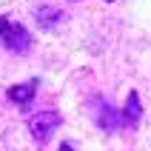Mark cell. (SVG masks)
Masks as SVG:
<instances>
[{
	"instance_id": "cell-1",
	"label": "cell",
	"mask_w": 151,
	"mask_h": 151,
	"mask_svg": "<svg viewBox=\"0 0 151 151\" xmlns=\"http://www.w3.org/2000/svg\"><path fill=\"white\" fill-rule=\"evenodd\" d=\"M0 43L14 54H26L32 49V34L23 23H14L12 17H0Z\"/></svg>"
},
{
	"instance_id": "cell-2",
	"label": "cell",
	"mask_w": 151,
	"mask_h": 151,
	"mask_svg": "<svg viewBox=\"0 0 151 151\" xmlns=\"http://www.w3.org/2000/svg\"><path fill=\"white\" fill-rule=\"evenodd\" d=\"M88 114H91L94 126L103 128V131H109V134H111V131H117V128L123 126V114L114 111L103 97H91V100H88Z\"/></svg>"
},
{
	"instance_id": "cell-3",
	"label": "cell",
	"mask_w": 151,
	"mask_h": 151,
	"mask_svg": "<svg viewBox=\"0 0 151 151\" xmlns=\"http://www.w3.org/2000/svg\"><path fill=\"white\" fill-rule=\"evenodd\" d=\"M60 123H63V117H60L57 111H40V114H34L29 120V131H32L34 143L46 145L49 137L54 134V128H60Z\"/></svg>"
},
{
	"instance_id": "cell-4",
	"label": "cell",
	"mask_w": 151,
	"mask_h": 151,
	"mask_svg": "<svg viewBox=\"0 0 151 151\" xmlns=\"http://www.w3.org/2000/svg\"><path fill=\"white\" fill-rule=\"evenodd\" d=\"M37 77H32V80H26V83H20V86H12L6 91V97L12 103H17L20 109H26V106H32V100H34V94H37Z\"/></svg>"
},
{
	"instance_id": "cell-5",
	"label": "cell",
	"mask_w": 151,
	"mask_h": 151,
	"mask_svg": "<svg viewBox=\"0 0 151 151\" xmlns=\"http://www.w3.org/2000/svg\"><path fill=\"white\" fill-rule=\"evenodd\" d=\"M140 114H143V109H140V94L131 91L126 100V109H123V126L134 128L137 123H140Z\"/></svg>"
},
{
	"instance_id": "cell-6",
	"label": "cell",
	"mask_w": 151,
	"mask_h": 151,
	"mask_svg": "<svg viewBox=\"0 0 151 151\" xmlns=\"http://www.w3.org/2000/svg\"><path fill=\"white\" fill-rule=\"evenodd\" d=\"M37 23L43 26V29H57L60 23H63V12L60 9H54V6H43V9H37Z\"/></svg>"
},
{
	"instance_id": "cell-7",
	"label": "cell",
	"mask_w": 151,
	"mask_h": 151,
	"mask_svg": "<svg viewBox=\"0 0 151 151\" xmlns=\"http://www.w3.org/2000/svg\"><path fill=\"white\" fill-rule=\"evenodd\" d=\"M71 148H74L71 143H63V145H60V151H71Z\"/></svg>"
},
{
	"instance_id": "cell-8",
	"label": "cell",
	"mask_w": 151,
	"mask_h": 151,
	"mask_svg": "<svg viewBox=\"0 0 151 151\" xmlns=\"http://www.w3.org/2000/svg\"><path fill=\"white\" fill-rule=\"evenodd\" d=\"M109 3H111V0H109Z\"/></svg>"
}]
</instances>
